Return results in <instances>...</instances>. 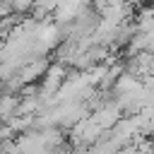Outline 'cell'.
Instances as JSON below:
<instances>
[{"mask_svg": "<svg viewBox=\"0 0 154 154\" xmlns=\"http://www.w3.org/2000/svg\"><path fill=\"white\" fill-rule=\"evenodd\" d=\"M48 65H51V63H48L46 58H34V60H29V63H24V65L19 67L17 77H19L22 84H31V82H36V79H41V77L46 75Z\"/></svg>", "mask_w": 154, "mask_h": 154, "instance_id": "6da1fadb", "label": "cell"}, {"mask_svg": "<svg viewBox=\"0 0 154 154\" xmlns=\"http://www.w3.org/2000/svg\"><path fill=\"white\" fill-rule=\"evenodd\" d=\"M7 2H10L12 12H17V14H22L26 10H34V5H36V0H7Z\"/></svg>", "mask_w": 154, "mask_h": 154, "instance_id": "7a4b0ae2", "label": "cell"}]
</instances>
